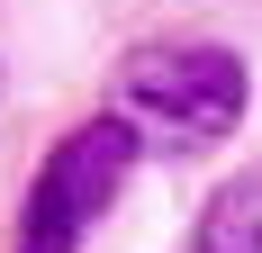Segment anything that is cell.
I'll list each match as a JSON object with an SVG mask.
<instances>
[{"mask_svg":"<svg viewBox=\"0 0 262 253\" xmlns=\"http://www.w3.org/2000/svg\"><path fill=\"white\" fill-rule=\"evenodd\" d=\"M108 109L136 126L145 154H208L253 109V73L235 46H136L118 64Z\"/></svg>","mask_w":262,"mask_h":253,"instance_id":"1","label":"cell"},{"mask_svg":"<svg viewBox=\"0 0 262 253\" xmlns=\"http://www.w3.org/2000/svg\"><path fill=\"white\" fill-rule=\"evenodd\" d=\"M136 154H145V145H136V126L118 118V109L81 118L73 136L36 163V181H27V199H18V235H9V253H81L91 226L118 208Z\"/></svg>","mask_w":262,"mask_h":253,"instance_id":"2","label":"cell"},{"mask_svg":"<svg viewBox=\"0 0 262 253\" xmlns=\"http://www.w3.org/2000/svg\"><path fill=\"white\" fill-rule=\"evenodd\" d=\"M190 253H262V163H253V172H235L208 208H199Z\"/></svg>","mask_w":262,"mask_h":253,"instance_id":"3","label":"cell"}]
</instances>
